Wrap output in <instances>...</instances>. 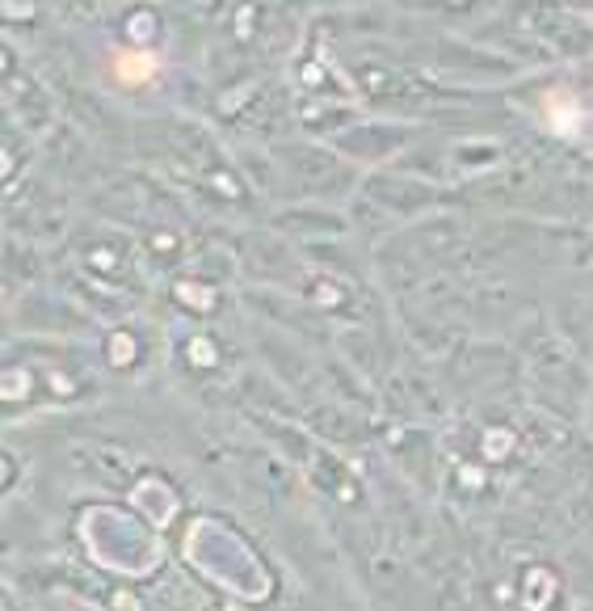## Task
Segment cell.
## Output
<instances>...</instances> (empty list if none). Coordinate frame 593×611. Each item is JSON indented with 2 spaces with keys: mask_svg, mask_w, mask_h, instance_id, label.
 Segmentation results:
<instances>
[{
  "mask_svg": "<svg viewBox=\"0 0 593 611\" xmlns=\"http://www.w3.org/2000/svg\"><path fill=\"white\" fill-rule=\"evenodd\" d=\"M114 72H119V81H126V85H139V81H148L157 72V60L152 56H139V51H123L114 60Z\"/></svg>",
  "mask_w": 593,
  "mask_h": 611,
  "instance_id": "obj_1",
  "label": "cell"
}]
</instances>
